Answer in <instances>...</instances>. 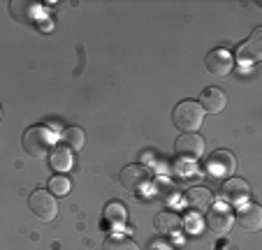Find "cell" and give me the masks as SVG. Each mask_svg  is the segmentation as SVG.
Here are the masks:
<instances>
[{"label":"cell","mask_w":262,"mask_h":250,"mask_svg":"<svg viewBox=\"0 0 262 250\" xmlns=\"http://www.w3.org/2000/svg\"><path fill=\"white\" fill-rule=\"evenodd\" d=\"M60 144H63V148H68L70 153H77L84 148L86 144V134L81 128H77V125H72V128H65L63 134H60Z\"/></svg>","instance_id":"obj_16"},{"label":"cell","mask_w":262,"mask_h":250,"mask_svg":"<svg viewBox=\"0 0 262 250\" xmlns=\"http://www.w3.org/2000/svg\"><path fill=\"white\" fill-rule=\"evenodd\" d=\"M200 107H202L204 113H221L228 107V95L221 88H204L202 95H200Z\"/></svg>","instance_id":"obj_11"},{"label":"cell","mask_w":262,"mask_h":250,"mask_svg":"<svg viewBox=\"0 0 262 250\" xmlns=\"http://www.w3.org/2000/svg\"><path fill=\"white\" fill-rule=\"evenodd\" d=\"M174 153H177L181 160H198L204 155V139L195 132L181 134V137L174 142Z\"/></svg>","instance_id":"obj_6"},{"label":"cell","mask_w":262,"mask_h":250,"mask_svg":"<svg viewBox=\"0 0 262 250\" xmlns=\"http://www.w3.org/2000/svg\"><path fill=\"white\" fill-rule=\"evenodd\" d=\"M49 162H51V167H54L56 172H68L70 167H72V157H70V151L68 148H54L51 151V155H49Z\"/></svg>","instance_id":"obj_17"},{"label":"cell","mask_w":262,"mask_h":250,"mask_svg":"<svg viewBox=\"0 0 262 250\" xmlns=\"http://www.w3.org/2000/svg\"><path fill=\"white\" fill-rule=\"evenodd\" d=\"M102 250H139L133 239L125 236H107L102 243Z\"/></svg>","instance_id":"obj_19"},{"label":"cell","mask_w":262,"mask_h":250,"mask_svg":"<svg viewBox=\"0 0 262 250\" xmlns=\"http://www.w3.org/2000/svg\"><path fill=\"white\" fill-rule=\"evenodd\" d=\"M10 14L14 16L16 21H21V24L30 26V24H35L37 16H40V7L35 5V3H28V0H12Z\"/></svg>","instance_id":"obj_12"},{"label":"cell","mask_w":262,"mask_h":250,"mask_svg":"<svg viewBox=\"0 0 262 250\" xmlns=\"http://www.w3.org/2000/svg\"><path fill=\"white\" fill-rule=\"evenodd\" d=\"M172 121L183 134H188V132H195V130L202 128L204 111H202V107H200V102H195V100H183V102H179L177 107H174Z\"/></svg>","instance_id":"obj_1"},{"label":"cell","mask_w":262,"mask_h":250,"mask_svg":"<svg viewBox=\"0 0 262 250\" xmlns=\"http://www.w3.org/2000/svg\"><path fill=\"white\" fill-rule=\"evenodd\" d=\"M54 134H51L49 128H42V125H33V128H28L24 132V148L28 155L37 157V160H42V157H49L51 151H54Z\"/></svg>","instance_id":"obj_2"},{"label":"cell","mask_w":262,"mask_h":250,"mask_svg":"<svg viewBox=\"0 0 262 250\" xmlns=\"http://www.w3.org/2000/svg\"><path fill=\"white\" fill-rule=\"evenodd\" d=\"M0 118H3V109H0Z\"/></svg>","instance_id":"obj_21"},{"label":"cell","mask_w":262,"mask_h":250,"mask_svg":"<svg viewBox=\"0 0 262 250\" xmlns=\"http://www.w3.org/2000/svg\"><path fill=\"white\" fill-rule=\"evenodd\" d=\"M121 186L125 188V190L130 192H144L148 186H151V181H154V174H151V169L144 165H128L123 167V172H121Z\"/></svg>","instance_id":"obj_4"},{"label":"cell","mask_w":262,"mask_h":250,"mask_svg":"<svg viewBox=\"0 0 262 250\" xmlns=\"http://www.w3.org/2000/svg\"><path fill=\"white\" fill-rule=\"evenodd\" d=\"M234 220H237V225L244 232H251V234L253 232H260L262 230V209L257 204H248L234 216Z\"/></svg>","instance_id":"obj_9"},{"label":"cell","mask_w":262,"mask_h":250,"mask_svg":"<svg viewBox=\"0 0 262 250\" xmlns=\"http://www.w3.org/2000/svg\"><path fill=\"white\" fill-rule=\"evenodd\" d=\"M248 197H251V186L244 178H228V181H223V199L225 201L242 204Z\"/></svg>","instance_id":"obj_10"},{"label":"cell","mask_w":262,"mask_h":250,"mask_svg":"<svg viewBox=\"0 0 262 250\" xmlns=\"http://www.w3.org/2000/svg\"><path fill=\"white\" fill-rule=\"evenodd\" d=\"M234 169H237V160H234V155L230 151H213L211 155H209L207 160V174L211 178H216V181H228L230 176L234 174Z\"/></svg>","instance_id":"obj_5"},{"label":"cell","mask_w":262,"mask_h":250,"mask_svg":"<svg viewBox=\"0 0 262 250\" xmlns=\"http://www.w3.org/2000/svg\"><path fill=\"white\" fill-rule=\"evenodd\" d=\"M204 65H207V72L213 77H228L234 67V56L228 49H213L207 54Z\"/></svg>","instance_id":"obj_7"},{"label":"cell","mask_w":262,"mask_h":250,"mask_svg":"<svg viewBox=\"0 0 262 250\" xmlns=\"http://www.w3.org/2000/svg\"><path fill=\"white\" fill-rule=\"evenodd\" d=\"M186 204H188V209H193V211H207L209 206L213 204V192L209 190V188L195 186L186 192Z\"/></svg>","instance_id":"obj_14"},{"label":"cell","mask_w":262,"mask_h":250,"mask_svg":"<svg viewBox=\"0 0 262 250\" xmlns=\"http://www.w3.org/2000/svg\"><path fill=\"white\" fill-rule=\"evenodd\" d=\"M262 30L255 28L251 33V37H248V42H244L242 47H239V58L246 60V63H257V60L262 58Z\"/></svg>","instance_id":"obj_15"},{"label":"cell","mask_w":262,"mask_h":250,"mask_svg":"<svg viewBox=\"0 0 262 250\" xmlns=\"http://www.w3.org/2000/svg\"><path fill=\"white\" fill-rule=\"evenodd\" d=\"M28 206L35 213V218H40V222H51L58 216V201L47 190H35L28 199Z\"/></svg>","instance_id":"obj_3"},{"label":"cell","mask_w":262,"mask_h":250,"mask_svg":"<svg viewBox=\"0 0 262 250\" xmlns=\"http://www.w3.org/2000/svg\"><path fill=\"white\" fill-rule=\"evenodd\" d=\"M232 222H234V216L230 213L228 206H213L211 211L207 213V227L213 234H228Z\"/></svg>","instance_id":"obj_8"},{"label":"cell","mask_w":262,"mask_h":250,"mask_svg":"<svg viewBox=\"0 0 262 250\" xmlns=\"http://www.w3.org/2000/svg\"><path fill=\"white\" fill-rule=\"evenodd\" d=\"M104 220H107L109 225L121 227L125 222V206L121 204V201H112V204H107V209H104Z\"/></svg>","instance_id":"obj_18"},{"label":"cell","mask_w":262,"mask_h":250,"mask_svg":"<svg viewBox=\"0 0 262 250\" xmlns=\"http://www.w3.org/2000/svg\"><path fill=\"white\" fill-rule=\"evenodd\" d=\"M70 188H72V183H70L68 176H51L49 178V192L54 197H65L70 192Z\"/></svg>","instance_id":"obj_20"},{"label":"cell","mask_w":262,"mask_h":250,"mask_svg":"<svg viewBox=\"0 0 262 250\" xmlns=\"http://www.w3.org/2000/svg\"><path fill=\"white\" fill-rule=\"evenodd\" d=\"M154 227H156V232H158L160 236H174V234H179V232H181L183 220H181V216H177V213L163 211V213H158V216H156Z\"/></svg>","instance_id":"obj_13"}]
</instances>
